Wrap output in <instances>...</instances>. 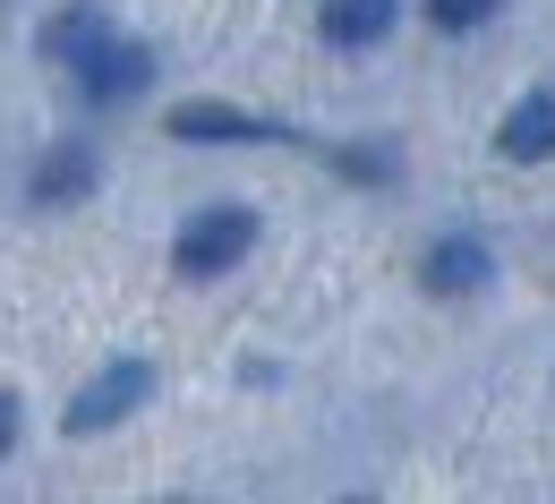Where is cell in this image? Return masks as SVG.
<instances>
[{"instance_id": "cell-1", "label": "cell", "mask_w": 555, "mask_h": 504, "mask_svg": "<svg viewBox=\"0 0 555 504\" xmlns=\"http://www.w3.org/2000/svg\"><path fill=\"white\" fill-rule=\"evenodd\" d=\"M248 248H257V215H248V206H206V215L171 240V266H180L189 283H214V274H231Z\"/></svg>"}, {"instance_id": "cell-2", "label": "cell", "mask_w": 555, "mask_h": 504, "mask_svg": "<svg viewBox=\"0 0 555 504\" xmlns=\"http://www.w3.org/2000/svg\"><path fill=\"white\" fill-rule=\"evenodd\" d=\"M145 393H154V367H145V360H112V367H94V376L77 385V402H69L61 428H69V436H103V428H120Z\"/></svg>"}, {"instance_id": "cell-3", "label": "cell", "mask_w": 555, "mask_h": 504, "mask_svg": "<svg viewBox=\"0 0 555 504\" xmlns=\"http://www.w3.org/2000/svg\"><path fill=\"white\" fill-rule=\"evenodd\" d=\"M418 283L436 290V299H479V290L495 283V257H487V240H470V231H453V240H436V248H427V266H418Z\"/></svg>"}, {"instance_id": "cell-4", "label": "cell", "mask_w": 555, "mask_h": 504, "mask_svg": "<svg viewBox=\"0 0 555 504\" xmlns=\"http://www.w3.org/2000/svg\"><path fill=\"white\" fill-rule=\"evenodd\" d=\"M77 86H86L94 103H138L145 86H154V52H145V43H120V35H112V43H103V52H94V61L77 69Z\"/></svg>"}, {"instance_id": "cell-5", "label": "cell", "mask_w": 555, "mask_h": 504, "mask_svg": "<svg viewBox=\"0 0 555 504\" xmlns=\"http://www.w3.org/2000/svg\"><path fill=\"white\" fill-rule=\"evenodd\" d=\"M495 154L504 163H547L555 154V94H521L504 112V129H495Z\"/></svg>"}, {"instance_id": "cell-6", "label": "cell", "mask_w": 555, "mask_h": 504, "mask_svg": "<svg viewBox=\"0 0 555 504\" xmlns=\"http://www.w3.org/2000/svg\"><path fill=\"white\" fill-rule=\"evenodd\" d=\"M393 9H402V0H325L317 26H325V43L359 52V43H385V35H393Z\"/></svg>"}, {"instance_id": "cell-7", "label": "cell", "mask_w": 555, "mask_h": 504, "mask_svg": "<svg viewBox=\"0 0 555 504\" xmlns=\"http://www.w3.org/2000/svg\"><path fill=\"white\" fill-rule=\"evenodd\" d=\"M103 43H112V17H103V9H61V17L43 26V52H52V61H69V69H86Z\"/></svg>"}, {"instance_id": "cell-8", "label": "cell", "mask_w": 555, "mask_h": 504, "mask_svg": "<svg viewBox=\"0 0 555 504\" xmlns=\"http://www.w3.org/2000/svg\"><path fill=\"white\" fill-rule=\"evenodd\" d=\"M86 189H94V154H86V145H52L43 171H35V206H69Z\"/></svg>"}, {"instance_id": "cell-9", "label": "cell", "mask_w": 555, "mask_h": 504, "mask_svg": "<svg viewBox=\"0 0 555 504\" xmlns=\"http://www.w3.org/2000/svg\"><path fill=\"white\" fill-rule=\"evenodd\" d=\"M171 138H231V145H248V138H274V129L248 120V112H222V103H180V112H171Z\"/></svg>"}, {"instance_id": "cell-10", "label": "cell", "mask_w": 555, "mask_h": 504, "mask_svg": "<svg viewBox=\"0 0 555 504\" xmlns=\"http://www.w3.org/2000/svg\"><path fill=\"white\" fill-rule=\"evenodd\" d=\"M504 0H427V26H444V35H470V26H487Z\"/></svg>"}, {"instance_id": "cell-11", "label": "cell", "mask_w": 555, "mask_h": 504, "mask_svg": "<svg viewBox=\"0 0 555 504\" xmlns=\"http://www.w3.org/2000/svg\"><path fill=\"white\" fill-rule=\"evenodd\" d=\"M9 444H17V402L0 393V453H9Z\"/></svg>"}, {"instance_id": "cell-12", "label": "cell", "mask_w": 555, "mask_h": 504, "mask_svg": "<svg viewBox=\"0 0 555 504\" xmlns=\"http://www.w3.org/2000/svg\"><path fill=\"white\" fill-rule=\"evenodd\" d=\"M350 504H359V496H350Z\"/></svg>"}]
</instances>
